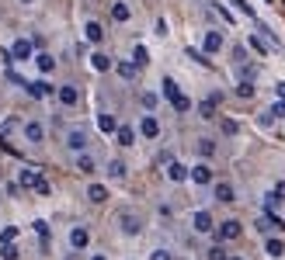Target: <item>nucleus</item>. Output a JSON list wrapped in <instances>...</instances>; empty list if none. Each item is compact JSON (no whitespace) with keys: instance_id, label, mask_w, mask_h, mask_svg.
<instances>
[{"instance_id":"1","label":"nucleus","mask_w":285,"mask_h":260,"mask_svg":"<svg viewBox=\"0 0 285 260\" xmlns=\"http://www.w3.org/2000/svg\"><path fill=\"white\" fill-rule=\"evenodd\" d=\"M24 87H28V94H32L35 101H46V97L56 94V87H52L49 80H42V76H38V80H24Z\"/></svg>"},{"instance_id":"2","label":"nucleus","mask_w":285,"mask_h":260,"mask_svg":"<svg viewBox=\"0 0 285 260\" xmlns=\"http://www.w3.org/2000/svg\"><path fill=\"white\" fill-rule=\"evenodd\" d=\"M240 233H244V226H240L236 219H226V222H219V226H216V236H219V243L240 240Z\"/></svg>"},{"instance_id":"3","label":"nucleus","mask_w":285,"mask_h":260,"mask_svg":"<svg viewBox=\"0 0 285 260\" xmlns=\"http://www.w3.org/2000/svg\"><path fill=\"white\" fill-rule=\"evenodd\" d=\"M118 229H122L126 236H140L142 233V219L136 215V212H122V215H118Z\"/></svg>"},{"instance_id":"4","label":"nucleus","mask_w":285,"mask_h":260,"mask_svg":"<svg viewBox=\"0 0 285 260\" xmlns=\"http://www.w3.org/2000/svg\"><path fill=\"white\" fill-rule=\"evenodd\" d=\"M66 149H73V153H84V149H87V129L73 125V129L66 132Z\"/></svg>"},{"instance_id":"5","label":"nucleus","mask_w":285,"mask_h":260,"mask_svg":"<svg viewBox=\"0 0 285 260\" xmlns=\"http://www.w3.org/2000/svg\"><path fill=\"white\" fill-rule=\"evenodd\" d=\"M188 181H195V184H212V167L202 160V163H195V167H188Z\"/></svg>"},{"instance_id":"6","label":"nucleus","mask_w":285,"mask_h":260,"mask_svg":"<svg viewBox=\"0 0 285 260\" xmlns=\"http://www.w3.org/2000/svg\"><path fill=\"white\" fill-rule=\"evenodd\" d=\"M192 229H195V233H212V229H216L212 215H209L206 208H198V212L192 215Z\"/></svg>"},{"instance_id":"7","label":"nucleus","mask_w":285,"mask_h":260,"mask_svg":"<svg viewBox=\"0 0 285 260\" xmlns=\"http://www.w3.org/2000/svg\"><path fill=\"white\" fill-rule=\"evenodd\" d=\"M56 97H60L63 108H73V104L80 101V90H76L73 83H63V87H56Z\"/></svg>"},{"instance_id":"8","label":"nucleus","mask_w":285,"mask_h":260,"mask_svg":"<svg viewBox=\"0 0 285 260\" xmlns=\"http://www.w3.org/2000/svg\"><path fill=\"white\" fill-rule=\"evenodd\" d=\"M140 132H142V139H156V135H160V122H156V115H153V111H150V115H142Z\"/></svg>"},{"instance_id":"9","label":"nucleus","mask_w":285,"mask_h":260,"mask_svg":"<svg viewBox=\"0 0 285 260\" xmlns=\"http://www.w3.org/2000/svg\"><path fill=\"white\" fill-rule=\"evenodd\" d=\"M32 49H35V45H32L28 38H18V42L10 45V56H14L18 63H24V59H32Z\"/></svg>"},{"instance_id":"10","label":"nucleus","mask_w":285,"mask_h":260,"mask_svg":"<svg viewBox=\"0 0 285 260\" xmlns=\"http://www.w3.org/2000/svg\"><path fill=\"white\" fill-rule=\"evenodd\" d=\"M73 170H76V174H94V170H98V163H94V156L84 149V153H76V163H73Z\"/></svg>"},{"instance_id":"11","label":"nucleus","mask_w":285,"mask_h":260,"mask_svg":"<svg viewBox=\"0 0 285 260\" xmlns=\"http://www.w3.org/2000/svg\"><path fill=\"white\" fill-rule=\"evenodd\" d=\"M167 181L184 184V181H188V167H184V163H178V160H170V163H167Z\"/></svg>"},{"instance_id":"12","label":"nucleus","mask_w":285,"mask_h":260,"mask_svg":"<svg viewBox=\"0 0 285 260\" xmlns=\"http://www.w3.org/2000/svg\"><path fill=\"white\" fill-rule=\"evenodd\" d=\"M219 49H222V35H219V31H206V38H202V52H206V56H216Z\"/></svg>"},{"instance_id":"13","label":"nucleus","mask_w":285,"mask_h":260,"mask_svg":"<svg viewBox=\"0 0 285 260\" xmlns=\"http://www.w3.org/2000/svg\"><path fill=\"white\" fill-rule=\"evenodd\" d=\"M87 243H90V233H87L84 226H73V229H70V247H73V250H84Z\"/></svg>"},{"instance_id":"14","label":"nucleus","mask_w":285,"mask_h":260,"mask_svg":"<svg viewBox=\"0 0 285 260\" xmlns=\"http://www.w3.org/2000/svg\"><path fill=\"white\" fill-rule=\"evenodd\" d=\"M24 139L35 142V146L46 142V125H42V122H28V125H24Z\"/></svg>"},{"instance_id":"15","label":"nucleus","mask_w":285,"mask_h":260,"mask_svg":"<svg viewBox=\"0 0 285 260\" xmlns=\"http://www.w3.org/2000/svg\"><path fill=\"white\" fill-rule=\"evenodd\" d=\"M112 17H115L118 24H126V21L132 17V7H129L126 0H115V3H112Z\"/></svg>"},{"instance_id":"16","label":"nucleus","mask_w":285,"mask_h":260,"mask_svg":"<svg viewBox=\"0 0 285 260\" xmlns=\"http://www.w3.org/2000/svg\"><path fill=\"white\" fill-rule=\"evenodd\" d=\"M112 56H108V52H94V56H90V69H94V73H108V69H112Z\"/></svg>"},{"instance_id":"17","label":"nucleus","mask_w":285,"mask_h":260,"mask_svg":"<svg viewBox=\"0 0 285 260\" xmlns=\"http://www.w3.org/2000/svg\"><path fill=\"white\" fill-rule=\"evenodd\" d=\"M112 69H115V73H118L122 80H136V76H140V66H136V63H129V59H126V63H115Z\"/></svg>"},{"instance_id":"18","label":"nucleus","mask_w":285,"mask_h":260,"mask_svg":"<svg viewBox=\"0 0 285 260\" xmlns=\"http://www.w3.org/2000/svg\"><path fill=\"white\" fill-rule=\"evenodd\" d=\"M115 139H118V146H136V129L132 125H118L115 129Z\"/></svg>"},{"instance_id":"19","label":"nucleus","mask_w":285,"mask_h":260,"mask_svg":"<svg viewBox=\"0 0 285 260\" xmlns=\"http://www.w3.org/2000/svg\"><path fill=\"white\" fill-rule=\"evenodd\" d=\"M216 201H222V205H230V201H236V191H233V184H226V181H219V184H216Z\"/></svg>"},{"instance_id":"20","label":"nucleus","mask_w":285,"mask_h":260,"mask_svg":"<svg viewBox=\"0 0 285 260\" xmlns=\"http://www.w3.org/2000/svg\"><path fill=\"white\" fill-rule=\"evenodd\" d=\"M84 35H87V42H94V45H98V42L104 38V28H101V21H87V24H84Z\"/></svg>"},{"instance_id":"21","label":"nucleus","mask_w":285,"mask_h":260,"mask_svg":"<svg viewBox=\"0 0 285 260\" xmlns=\"http://www.w3.org/2000/svg\"><path fill=\"white\" fill-rule=\"evenodd\" d=\"M32 59H35V66H38V73H42V76L56 69V59H52L49 52H38V56H32Z\"/></svg>"},{"instance_id":"22","label":"nucleus","mask_w":285,"mask_h":260,"mask_svg":"<svg viewBox=\"0 0 285 260\" xmlns=\"http://www.w3.org/2000/svg\"><path fill=\"white\" fill-rule=\"evenodd\" d=\"M264 254H268L272 260H282V257H285V243H282V240H275V236H272V240L264 243Z\"/></svg>"},{"instance_id":"23","label":"nucleus","mask_w":285,"mask_h":260,"mask_svg":"<svg viewBox=\"0 0 285 260\" xmlns=\"http://www.w3.org/2000/svg\"><path fill=\"white\" fill-rule=\"evenodd\" d=\"M87 198H90L94 205H104V201H108V188H104V184H90V188H87Z\"/></svg>"},{"instance_id":"24","label":"nucleus","mask_w":285,"mask_h":260,"mask_svg":"<svg viewBox=\"0 0 285 260\" xmlns=\"http://www.w3.org/2000/svg\"><path fill=\"white\" fill-rule=\"evenodd\" d=\"M126 174H129V167H126L122 160H112V163H108V177H112V181H126Z\"/></svg>"},{"instance_id":"25","label":"nucleus","mask_w":285,"mask_h":260,"mask_svg":"<svg viewBox=\"0 0 285 260\" xmlns=\"http://www.w3.org/2000/svg\"><path fill=\"white\" fill-rule=\"evenodd\" d=\"M160 87H164V97H167V101H170V104H174V101H178V97H181V90H178V83H174V80H170V76H164V83H160Z\"/></svg>"},{"instance_id":"26","label":"nucleus","mask_w":285,"mask_h":260,"mask_svg":"<svg viewBox=\"0 0 285 260\" xmlns=\"http://www.w3.org/2000/svg\"><path fill=\"white\" fill-rule=\"evenodd\" d=\"M98 129L104 132V135H115V129H118V122H115L112 115H98Z\"/></svg>"},{"instance_id":"27","label":"nucleus","mask_w":285,"mask_h":260,"mask_svg":"<svg viewBox=\"0 0 285 260\" xmlns=\"http://www.w3.org/2000/svg\"><path fill=\"white\" fill-rule=\"evenodd\" d=\"M247 45H250L254 52H261V56H268V52H272V45H268L261 35H250V38H247Z\"/></svg>"},{"instance_id":"28","label":"nucleus","mask_w":285,"mask_h":260,"mask_svg":"<svg viewBox=\"0 0 285 260\" xmlns=\"http://www.w3.org/2000/svg\"><path fill=\"white\" fill-rule=\"evenodd\" d=\"M198 153H202V160H212L216 156V142L212 139H198Z\"/></svg>"},{"instance_id":"29","label":"nucleus","mask_w":285,"mask_h":260,"mask_svg":"<svg viewBox=\"0 0 285 260\" xmlns=\"http://www.w3.org/2000/svg\"><path fill=\"white\" fill-rule=\"evenodd\" d=\"M35 170H21V177H18V188H35Z\"/></svg>"},{"instance_id":"30","label":"nucleus","mask_w":285,"mask_h":260,"mask_svg":"<svg viewBox=\"0 0 285 260\" xmlns=\"http://www.w3.org/2000/svg\"><path fill=\"white\" fill-rule=\"evenodd\" d=\"M140 101H142V108H146V111H156V104H160V97H156L153 90H146V94H142Z\"/></svg>"},{"instance_id":"31","label":"nucleus","mask_w":285,"mask_h":260,"mask_svg":"<svg viewBox=\"0 0 285 260\" xmlns=\"http://www.w3.org/2000/svg\"><path fill=\"white\" fill-rule=\"evenodd\" d=\"M132 63H136V66H146V63H150V52H146V45H136V49H132Z\"/></svg>"},{"instance_id":"32","label":"nucleus","mask_w":285,"mask_h":260,"mask_svg":"<svg viewBox=\"0 0 285 260\" xmlns=\"http://www.w3.org/2000/svg\"><path fill=\"white\" fill-rule=\"evenodd\" d=\"M206 257H209V260H226L230 254H226V247H222V243H216V247H209V254H206Z\"/></svg>"},{"instance_id":"33","label":"nucleus","mask_w":285,"mask_h":260,"mask_svg":"<svg viewBox=\"0 0 285 260\" xmlns=\"http://www.w3.org/2000/svg\"><path fill=\"white\" fill-rule=\"evenodd\" d=\"M236 94H240V97H254V83H250V80H240V83H236Z\"/></svg>"},{"instance_id":"34","label":"nucleus","mask_w":285,"mask_h":260,"mask_svg":"<svg viewBox=\"0 0 285 260\" xmlns=\"http://www.w3.org/2000/svg\"><path fill=\"white\" fill-rule=\"evenodd\" d=\"M174 111H178V115H184V111H192V101H188V97L181 94V97L174 101Z\"/></svg>"},{"instance_id":"35","label":"nucleus","mask_w":285,"mask_h":260,"mask_svg":"<svg viewBox=\"0 0 285 260\" xmlns=\"http://www.w3.org/2000/svg\"><path fill=\"white\" fill-rule=\"evenodd\" d=\"M230 3H233V7H236L240 14H247V17H254V7H250L247 0H230Z\"/></svg>"},{"instance_id":"36","label":"nucleus","mask_w":285,"mask_h":260,"mask_svg":"<svg viewBox=\"0 0 285 260\" xmlns=\"http://www.w3.org/2000/svg\"><path fill=\"white\" fill-rule=\"evenodd\" d=\"M188 59H195V63H202V66H209L212 59L206 56V52H198V49H188Z\"/></svg>"},{"instance_id":"37","label":"nucleus","mask_w":285,"mask_h":260,"mask_svg":"<svg viewBox=\"0 0 285 260\" xmlns=\"http://www.w3.org/2000/svg\"><path fill=\"white\" fill-rule=\"evenodd\" d=\"M35 191H38V195H49V191H52V184H49L46 177H35Z\"/></svg>"},{"instance_id":"38","label":"nucleus","mask_w":285,"mask_h":260,"mask_svg":"<svg viewBox=\"0 0 285 260\" xmlns=\"http://www.w3.org/2000/svg\"><path fill=\"white\" fill-rule=\"evenodd\" d=\"M32 229H35V233H38L42 240L49 236V222H46V219H38V222H32Z\"/></svg>"},{"instance_id":"39","label":"nucleus","mask_w":285,"mask_h":260,"mask_svg":"<svg viewBox=\"0 0 285 260\" xmlns=\"http://www.w3.org/2000/svg\"><path fill=\"white\" fill-rule=\"evenodd\" d=\"M10 240H18V226H7V229L0 233V243H10Z\"/></svg>"},{"instance_id":"40","label":"nucleus","mask_w":285,"mask_h":260,"mask_svg":"<svg viewBox=\"0 0 285 260\" xmlns=\"http://www.w3.org/2000/svg\"><path fill=\"white\" fill-rule=\"evenodd\" d=\"M0 247H4V250H0L4 260H18V247H10V243H0Z\"/></svg>"},{"instance_id":"41","label":"nucleus","mask_w":285,"mask_h":260,"mask_svg":"<svg viewBox=\"0 0 285 260\" xmlns=\"http://www.w3.org/2000/svg\"><path fill=\"white\" fill-rule=\"evenodd\" d=\"M222 132H226V135H236V132H240V125H236L233 118H222Z\"/></svg>"},{"instance_id":"42","label":"nucleus","mask_w":285,"mask_h":260,"mask_svg":"<svg viewBox=\"0 0 285 260\" xmlns=\"http://www.w3.org/2000/svg\"><path fill=\"white\" fill-rule=\"evenodd\" d=\"M150 260H174V254H170V250H153Z\"/></svg>"},{"instance_id":"43","label":"nucleus","mask_w":285,"mask_h":260,"mask_svg":"<svg viewBox=\"0 0 285 260\" xmlns=\"http://www.w3.org/2000/svg\"><path fill=\"white\" fill-rule=\"evenodd\" d=\"M233 59H236V63H247V49L236 45V49H233Z\"/></svg>"},{"instance_id":"44","label":"nucleus","mask_w":285,"mask_h":260,"mask_svg":"<svg viewBox=\"0 0 285 260\" xmlns=\"http://www.w3.org/2000/svg\"><path fill=\"white\" fill-rule=\"evenodd\" d=\"M216 14H219V17H222V21H233V14H230V10H226V7H222V3H216Z\"/></svg>"},{"instance_id":"45","label":"nucleus","mask_w":285,"mask_h":260,"mask_svg":"<svg viewBox=\"0 0 285 260\" xmlns=\"http://www.w3.org/2000/svg\"><path fill=\"white\" fill-rule=\"evenodd\" d=\"M275 195H278V201H285V181H278V184H275Z\"/></svg>"},{"instance_id":"46","label":"nucleus","mask_w":285,"mask_h":260,"mask_svg":"<svg viewBox=\"0 0 285 260\" xmlns=\"http://www.w3.org/2000/svg\"><path fill=\"white\" fill-rule=\"evenodd\" d=\"M275 94H278V101H285V83H275Z\"/></svg>"},{"instance_id":"47","label":"nucleus","mask_w":285,"mask_h":260,"mask_svg":"<svg viewBox=\"0 0 285 260\" xmlns=\"http://www.w3.org/2000/svg\"><path fill=\"white\" fill-rule=\"evenodd\" d=\"M90 260H108V257H104V254H94V257H90Z\"/></svg>"},{"instance_id":"48","label":"nucleus","mask_w":285,"mask_h":260,"mask_svg":"<svg viewBox=\"0 0 285 260\" xmlns=\"http://www.w3.org/2000/svg\"><path fill=\"white\" fill-rule=\"evenodd\" d=\"M226 260H244V257H240V254H236V257H226Z\"/></svg>"},{"instance_id":"49","label":"nucleus","mask_w":285,"mask_h":260,"mask_svg":"<svg viewBox=\"0 0 285 260\" xmlns=\"http://www.w3.org/2000/svg\"><path fill=\"white\" fill-rule=\"evenodd\" d=\"M18 3H35V0H18Z\"/></svg>"}]
</instances>
